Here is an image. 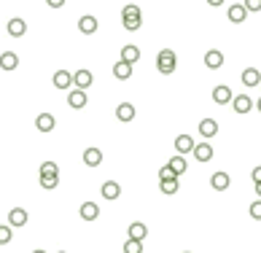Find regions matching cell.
Masks as SVG:
<instances>
[{"mask_svg": "<svg viewBox=\"0 0 261 253\" xmlns=\"http://www.w3.org/2000/svg\"><path fill=\"white\" fill-rule=\"evenodd\" d=\"M159 189H162V194H175V191H178V178L162 181V186H159Z\"/></svg>", "mask_w": 261, "mask_h": 253, "instance_id": "f1b7e54d", "label": "cell"}, {"mask_svg": "<svg viewBox=\"0 0 261 253\" xmlns=\"http://www.w3.org/2000/svg\"><path fill=\"white\" fill-rule=\"evenodd\" d=\"M57 253H68V251H57Z\"/></svg>", "mask_w": 261, "mask_h": 253, "instance_id": "ab89813d", "label": "cell"}, {"mask_svg": "<svg viewBox=\"0 0 261 253\" xmlns=\"http://www.w3.org/2000/svg\"><path fill=\"white\" fill-rule=\"evenodd\" d=\"M113 76H116L119 81H127V78H132V65H127V62H122V59H119V62L113 65Z\"/></svg>", "mask_w": 261, "mask_h": 253, "instance_id": "d4e9b609", "label": "cell"}, {"mask_svg": "<svg viewBox=\"0 0 261 253\" xmlns=\"http://www.w3.org/2000/svg\"><path fill=\"white\" fill-rule=\"evenodd\" d=\"M251 178H253V183H259V181H261V170L256 167V170H253V175H251Z\"/></svg>", "mask_w": 261, "mask_h": 253, "instance_id": "8d00e7d4", "label": "cell"}, {"mask_svg": "<svg viewBox=\"0 0 261 253\" xmlns=\"http://www.w3.org/2000/svg\"><path fill=\"white\" fill-rule=\"evenodd\" d=\"M122 24H124V30H130V32H135L140 30V24H143V11L137 8V5H124L122 8Z\"/></svg>", "mask_w": 261, "mask_h": 253, "instance_id": "6da1fadb", "label": "cell"}, {"mask_svg": "<svg viewBox=\"0 0 261 253\" xmlns=\"http://www.w3.org/2000/svg\"><path fill=\"white\" fill-rule=\"evenodd\" d=\"M0 68L3 70H16L19 68V57L14 54V51H3V54H0Z\"/></svg>", "mask_w": 261, "mask_h": 253, "instance_id": "2e32d148", "label": "cell"}, {"mask_svg": "<svg viewBox=\"0 0 261 253\" xmlns=\"http://www.w3.org/2000/svg\"><path fill=\"white\" fill-rule=\"evenodd\" d=\"M205 65H207L210 70H218L221 65H224V54H221L218 49H210V51L205 54Z\"/></svg>", "mask_w": 261, "mask_h": 253, "instance_id": "9a60e30c", "label": "cell"}, {"mask_svg": "<svg viewBox=\"0 0 261 253\" xmlns=\"http://www.w3.org/2000/svg\"><path fill=\"white\" fill-rule=\"evenodd\" d=\"M145 235H148L145 224L135 221V224H130V237H127V240H137V243H143V240H145Z\"/></svg>", "mask_w": 261, "mask_h": 253, "instance_id": "cb8c5ba5", "label": "cell"}, {"mask_svg": "<svg viewBox=\"0 0 261 253\" xmlns=\"http://www.w3.org/2000/svg\"><path fill=\"white\" fill-rule=\"evenodd\" d=\"M100 194H103L105 199H119L122 197V186H119L116 181H105L103 189H100Z\"/></svg>", "mask_w": 261, "mask_h": 253, "instance_id": "7c38bea8", "label": "cell"}, {"mask_svg": "<svg viewBox=\"0 0 261 253\" xmlns=\"http://www.w3.org/2000/svg\"><path fill=\"white\" fill-rule=\"evenodd\" d=\"M183 253H191V251H183Z\"/></svg>", "mask_w": 261, "mask_h": 253, "instance_id": "60d3db41", "label": "cell"}, {"mask_svg": "<svg viewBox=\"0 0 261 253\" xmlns=\"http://www.w3.org/2000/svg\"><path fill=\"white\" fill-rule=\"evenodd\" d=\"M86 103H89V97H86V92H81V89H73L70 95H68V105L70 108H86Z\"/></svg>", "mask_w": 261, "mask_h": 253, "instance_id": "9c48e42d", "label": "cell"}, {"mask_svg": "<svg viewBox=\"0 0 261 253\" xmlns=\"http://www.w3.org/2000/svg\"><path fill=\"white\" fill-rule=\"evenodd\" d=\"M167 167H170V172L178 178V175H183V172L189 170V164H186V159H183V156H172L170 162H167Z\"/></svg>", "mask_w": 261, "mask_h": 253, "instance_id": "d6986e66", "label": "cell"}, {"mask_svg": "<svg viewBox=\"0 0 261 253\" xmlns=\"http://www.w3.org/2000/svg\"><path fill=\"white\" fill-rule=\"evenodd\" d=\"M78 213H81V218H84V221H97L100 208H97L95 202H84V205H81V210H78Z\"/></svg>", "mask_w": 261, "mask_h": 253, "instance_id": "44dd1931", "label": "cell"}, {"mask_svg": "<svg viewBox=\"0 0 261 253\" xmlns=\"http://www.w3.org/2000/svg\"><path fill=\"white\" fill-rule=\"evenodd\" d=\"M54 116H51V113H38V119H35V126H38V129H41V132H51V129H54Z\"/></svg>", "mask_w": 261, "mask_h": 253, "instance_id": "ac0fdd59", "label": "cell"}, {"mask_svg": "<svg viewBox=\"0 0 261 253\" xmlns=\"http://www.w3.org/2000/svg\"><path fill=\"white\" fill-rule=\"evenodd\" d=\"M92 81H95V78H92V73H89V70H78L76 76H73V84H76L81 92H86V89H89V86H92Z\"/></svg>", "mask_w": 261, "mask_h": 253, "instance_id": "5bb4252c", "label": "cell"}, {"mask_svg": "<svg viewBox=\"0 0 261 253\" xmlns=\"http://www.w3.org/2000/svg\"><path fill=\"white\" fill-rule=\"evenodd\" d=\"M251 216L256 218V221L261 218V202H253V205H251Z\"/></svg>", "mask_w": 261, "mask_h": 253, "instance_id": "836d02e7", "label": "cell"}, {"mask_svg": "<svg viewBox=\"0 0 261 253\" xmlns=\"http://www.w3.org/2000/svg\"><path fill=\"white\" fill-rule=\"evenodd\" d=\"M243 8L248 11V14H251V11H259V8H261V0H245Z\"/></svg>", "mask_w": 261, "mask_h": 253, "instance_id": "d6a6232c", "label": "cell"}, {"mask_svg": "<svg viewBox=\"0 0 261 253\" xmlns=\"http://www.w3.org/2000/svg\"><path fill=\"white\" fill-rule=\"evenodd\" d=\"M46 5H49V8H62L65 0H46Z\"/></svg>", "mask_w": 261, "mask_h": 253, "instance_id": "d590c367", "label": "cell"}, {"mask_svg": "<svg viewBox=\"0 0 261 253\" xmlns=\"http://www.w3.org/2000/svg\"><path fill=\"white\" fill-rule=\"evenodd\" d=\"M124 253H143V243H137V240H127Z\"/></svg>", "mask_w": 261, "mask_h": 253, "instance_id": "4dcf8cb0", "label": "cell"}, {"mask_svg": "<svg viewBox=\"0 0 261 253\" xmlns=\"http://www.w3.org/2000/svg\"><path fill=\"white\" fill-rule=\"evenodd\" d=\"M11 237H14V229H11L8 224L0 226V245H8V243H11Z\"/></svg>", "mask_w": 261, "mask_h": 253, "instance_id": "f546056e", "label": "cell"}, {"mask_svg": "<svg viewBox=\"0 0 261 253\" xmlns=\"http://www.w3.org/2000/svg\"><path fill=\"white\" fill-rule=\"evenodd\" d=\"M159 178H162V181H170V178H175V175H172V172H170V167L164 164V167L159 170Z\"/></svg>", "mask_w": 261, "mask_h": 253, "instance_id": "e575fe53", "label": "cell"}, {"mask_svg": "<svg viewBox=\"0 0 261 253\" xmlns=\"http://www.w3.org/2000/svg\"><path fill=\"white\" fill-rule=\"evenodd\" d=\"M32 253H46V251H41V248H38V251H32Z\"/></svg>", "mask_w": 261, "mask_h": 253, "instance_id": "f35d334b", "label": "cell"}, {"mask_svg": "<svg viewBox=\"0 0 261 253\" xmlns=\"http://www.w3.org/2000/svg\"><path fill=\"white\" fill-rule=\"evenodd\" d=\"M54 86H57V89H70V86H73V76L68 70H57L54 73Z\"/></svg>", "mask_w": 261, "mask_h": 253, "instance_id": "603a6c76", "label": "cell"}, {"mask_svg": "<svg viewBox=\"0 0 261 253\" xmlns=\"http://www.w3.org/2000/svg\"><path fill=\"white\" fill-rule=\"evenodd\" d=\"M232 89L226 84H221V86H216V89H213V103H218V105H229L232 103Z\"/></svg>", "mask_w": 261, "mask_h": 253, "instance_id": "5b68a950", "label": "cell"}, {"mask_svg": "<svg viewBox=\"0 0 261 253\" xmlns=\"http://www.w3.org/2000/svg\"><path fill=\"white\" fill-rule=\"evenodd\" d=\"M259 81H261V73H259L256 68H248V70L243 73V84H245V86H259Z\"/></svg>", "mask_w": 261, "mask_h": 253, "instance_id": "4316f807", "label": "cell"}, {"mask_svg": "<svg viewBox=\"0 0 261 253\" xmlns=\"http://www.w3.org/2000/svg\"><path fill=\"white\" fill-rule=\"evenodd\" d=\"M57 183H59V178H41V189H46V191L57 189Z\"/></svg>", "mask_w": 261, "mask_h": 253, "instance_id": "1f68e13d", "label": "cell"}, {"mask_svg": "<svg viewBox=\"0 0 261 253\" xmlns=\"http://www.w3.org/2000/svg\"><path fill=\"white\" fill-rule=\"evenodd\" d=\"M84 164L86 167H100V164H103V151L100 148H86L84 151Z\"/></svg>", "mask_w": 261, "mask_h": 253, "instance_id": "30bf717a", "label": "cell"}, {"mask_svg": "<svg viewBox=\"0 0 261 253\" xmlns=\"http://www.w3.org/2000/svg\"><path fill=\"white\" fill-rule=\"evenodd\" d=\"M199 135L207 137V140L216 137L218 135V122H216V119H202V122H199Z\"/></svg>", "mask_w": 261, "mask_h": 253, "instance_id": "8992f818", "label": "cell"}, {"mask_svg": "<svg viewBox=\"0 0 261 253\" xmlns=\"http://www.w3.org/2000/svg\"><path fill=\"white\" fill-rule=\"evenodd\" d=\"M116 119H119V122H132V119H135V105H130V103H122V105H119V108H116Z\"/></svg>", "mask_w": 261, "mask_h": 253, "instance_id": "e0dca14e", "label": "cell"}, {"mask_svg": "<svg viewBox=\"0 0 261 253\" xmlns=\"http://www.w3.org/2000/svg\"><path fill=\"white\" fill-rule=\"evenodd\" d=\"M191 154H194L197 162H210L213 159V143H194Z\"/></svg>", "mask_w": 261, "mask_h": 253, "instance_id": "3957f363", "label": "cell"}, {"mask_svg": "<svg viewBox=\"0 0 261 253\" xmlns=\"http://www.w3.org/2000/svg\"><path fill=\"white\" fill-rule=\"evenodd\" d=\"M38 178H59L57 162H43V164H41V172H38Z\"/></svg>", "mask_w": 261, "mask_h": 253, "instance_id": "484cf974", "label": "cell"}, {"mask_svg": "<svg viewBox=\"0 0 261 253\" xmlns=\"http://www.w3.org/2000/svg\"><path fill=\"white\" fill-rule=\"evenodd\" d=\"M207 3H210L213 8H216V5H224V0H207Z\"/></svg>", "mask_w": 261, "mask_h": 253, "instance_id": "74e56055", "label": "cell"}, {"mask_svg": "<svg viewBox=\"0 0 261 253\" xmlns=\"http://www.w3.org/2000/svg\"><path fill=\"white\" fill-rule=\"evenodd\" d=\"M5 30H8L11 38H22L24 32H27V22H24V19H8Z\"/></svg>", "mask_w": 261, "mask_h": 253, "instance_id": "52a82bcc", "label": "cell"}, {"mask_svg": "<svg viewBox=\"0 0 261 253\" xmlns=\"http://www.w3.org/2000/svg\"><path fill=\"white\" fill-rule=\"evenodd\" d=\"M245 16H248V11L243 8V5L234 3L232 8H229V19H232V22H245Z\"/></svg>", "mask_w": 261, "mask_h": 253, "instance_id": "83f0119b", "label": "cell"}, {"mask_svg": "<svg viewBox=\"0 0 261 253\" xmlns=\"http://www.w3.org/2000/svg\"><path fill=\"white\" fill-rule=\"evenodd\" d=\"M27 210H24V208H14V210H11L8 213V226H11V229H22V226L24 224H27Z\"/></svg>", "mask_w": 261, "mask_h": 253, "instance_id": "277c9868", "label": "cell"}, {"mask_svg": "<svg viewBox=\"0 0 261 253\" xmlns=\"http://www.w3.org/2000/svg\"><path fill=\"white\" fill-rule=\"evenodd\" d=\"M175 148H178L180 156H183V154H191V148H194L191 135H178V137H175Z\"/></svg>", "mask_w": 261, "mask_h": 253, "instance_id": "ffe728a7", "label": "cell"}, {"mask_svg": "<svg viewBox=\"0 0 261 253\" xmlns=\"http://www.w3.org/2000/svg\"><path fill=\"white\" fill-rule=\"evenodd\" d=\"M156 68H159V73L170 76V73L178 68V57H175V51H172V49H162V51H159V57H156Z\"/></svg>", "mask_w": 261, "mask_h": 253, "instance_id": "7a4b0ae2", "label": "cell"}, {"mask_svg": "<svg viewBox=\"0 0 261 253\" xmlns=\"http://www.w3.org/2000/svg\"><path fill=\"white\" fill-rule=\"evenodd\" d=\"M232 105H234V111H237V113H251V111H253V100L248 97V95L232 97Z\"/></svg>", "mask_w": 261, "mask_h": 253, "instance_id": "8fae6325", "label": "cell"}, {"mask_svg": "<svg viewBox=\"0 0 261 253\" xmlns=\"http://www.w3.org/2000/svg\"><path fill=\"white\" fill-rule=\"evenodd\" d=\"M229 172H213V178H210V186H213V189H216V191H226V189H229Z\"/></svg>", "mask_w": 261, "mask_h": 253, "instance_id": "4fadbf2b", "label": "cell"}, {"mask_svg": "<svg viewBox=\"0 0 261 253\" xmlns=\"http://www.w3.org/2000/svg\"><path fill=\"white\" fill-rule=\"evenodd\" d=\"M137 59H140V49H137V46H124V49H122V62H127V65H135L137 62Z\"/></svg>", "mask_w": 261, "mask_h": 253, "instance_id": "7402d4cb", "label": "cell"}, {"mask_svg": "<svg viewBox=\"0 0 261 253\" xmlns=\"http://www.w3.org/2000/svg\"><path fill=\"white\" fill-rule=\"evenodd\" d=\"M78 30H81L84 35H95L97 32V19L92 14H84L81 19H78Z\"/></svg>", "mask_w": 261, "mask_h": 253, "instance_id": "ba28073f", "label": "cell"}]
</instances>
